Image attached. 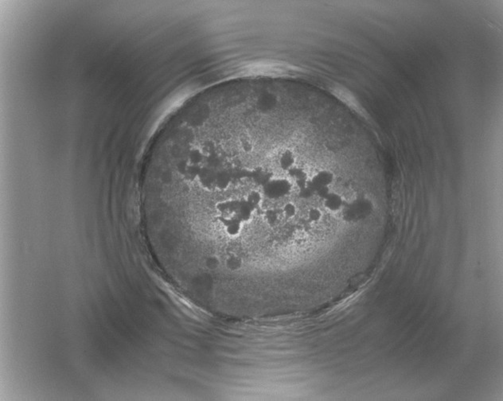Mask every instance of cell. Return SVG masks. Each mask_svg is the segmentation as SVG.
Returning <instances> with one entry per match:
<instances>
[{
  "label": "cell",
  "instance_id": "6da1fadb",
  "mask_svg": "<svg viewBox=\"0 0 503 401\" xmlns=\"http://www.w3.org/2000/svg\"><path fill=\"white\" fill-rule=\"evenodd\" d=\"M292 184L284 178H273L266 183L263 188V195L267 199L277 200L286 197L291 193Z\"/></svg>",
  "mask_w": 503,
  "mask_h": 401
},
{
  "label": "cell",
  "instance_id": "7a4b0ae2",
  "mask_svg": "<svg viewBox=\"0 0 503 401\" xmlns=\"http://www.w3.org/2000/svg\"><path fill=\"white\" fill-rule=\"evenodd\" d=\"M330 93H332L337 99L340 100L341 102L346 104V106L355 111L356 112H358L360 115L365 116L366 114V111L354 93H352L350 89H348L343 85H338V84L333 85L330 87Z\"/></svg>",
  "mask_w": 503,
  "mask_h": 401
},
{
  "label": "cell",
  "instance_id": "3957f363",
  "mask_svg": "<svg viewBox=\"0 0 503 401\" xmlns=\"http://www.w3.org/2000/svg\"><path fill=\"white\" fill-rule=\"evenodd\" d=\"M217 219L222 227L224 233L230 239L239 237L244 230L245 224L237 216H219Z\"/></svg>",
  "mask_w": 503,
  "mask_h": 401
},
{
  "label": "cell",
  "instance_id": "277c9868",
  "mask_svg": "<svg viewBox=\"0 0 503 401\" xmlns=\"http://www.w3.org/2000/svg\"><path fill=\"white\" fill-rule=\"evenodd\" d=\"M334 180V174L328 170H320L317 171L311 179H309V182L314 190L321 187H330Z\"/></svg>",
  "mask_w": 503,
  "mask_h": 401
},
{
  "label": "cell",
  "instance_id": "5b68a950",
  "mask_svg": "<svg viewBox=\"0 0 503 401\" xmlns=\"http://www.w3.org/2000/svg\"><path fill=\"white\" fill-rule=\"evenodd\" d=\"M345 202H346L344 195L336 193V192H330V195L323 200V204L326 210L330 212H340L343 207Z\"/></svg>",
  "mask_w": 503,
  "mask_h": 401
},
{
  "label": "cell",
  "instance_id": "8992f818",
  "mask_svg": "<svg viewBox=\"0 0 503 401\" xmlns=\"http://www.w3.org/2000/svg\"><path fill=\"white\" fill-rule=\"evenodd\" d=\"M240 200H222L216 204V209L219 212V216H236Z\"/></svg>",
  "mask_w": 503,
  "mask_h": 401
},
{
  "label": "cell",
  "instance_id": "52a82bcc",
  "mask_svg": "<svg viewBox=\"0 0 503 401\" xmlns=\"http://www.w3.org/2000/svg\"><path fill=\"white\" fill-rule=\"evenodd\" d=\"M255 212V209L253 208H252L244 199V200H240V204H239V206H238L236 216L246 225V224L251 223L252 220H253Z\"/></svg>",
  "mask_w": 503,
  "mask_h": 401
},
{
  "label": "cell",
  "instance_id": "ba28073f",
  "mask_svg": "<svg viewBox=\"0 0 503 401\" xmlns=\"http://www.w3.org/2000/svg\"><path fill=\"white\" fill-rule=\"evenodd\" d=\"M296 158L294 152L291 149H284L279 155L278 164L282 171L288 172L291 168L295 167Z\"/></svg>",
  "mask_w": 503,
  "mask_h": 401
},
{
  "label": "cell",
  "instance_id": "9c48e42d",
  "mask_svg": "<svg viewBox=\"0 0 503 401\" xmlns=\"http://www.w3.org/2000/svg\"><path fill=\"white\" fill-rule=\"evenodd\" d=\"M244 259L236 253H231L225 258L223 265L230 272H238L244 267Z\"/></svg>",
  "mask_w": 503,
  "mask_h": 401
},
{
  "label": "cell",
  "instance_id": "30bf717a",
  "mask_svg": "<svg viewBox=\"0 0 503 401\" xmlns=\"http://www.w3.org/2000/svg\"><path fill=\"white\" fill-rule=\"evenodd\" d=\"M231 177L228 171H219L215 174V190L224 191L228 189L231 184Z\"/></svg>",
  "mask_w": 503,
  "mask_h": 401
},
{
  "label": "cell",
  "instance_id": "8fae6325",
  "mask_svg": "<svg viewBox=\"0 0 503 401\" xmlns=\"http://www.w3.org/2000/svg\"><path fill=\"white\" fill-rule=\"evenodd\" d=\"M245 200L250 204L252 208H253L256 211L259 207L261 206L262 202H263V195L259 191L253 190L247 194Z\"/></svg>",
  "mask_w": 503,
  "mask_h": 401
},
{
  "label": "cell",
  "instance_id": "7c38bea8",
  "mask_svg": "<svg viewBox=\"0 0 503 401\" xmlns=\"http://www.w3.org/2000/svg\"><path fill=\"white\" fill-rule=\"evenodd\" d=\"M263 219L267 225L274 227L278 224L279 220V214L275 208H267L263 214Z\"/></svg>",
  "mask_w": 503,
  "mask_h": 401
},
{
  "label": "cell",
  "instance_id": "4fadbf2b",
  "mask_svg": "<svg viewBox=\"0 0 503 401\" xmlns=\"http://www.w3.org/2000/svg\"><path fill=\"white\" fill-rule=\"evenodd\" d=\"M297 212H298V208H297L295 203H285L282 207V213L285 216V218H294L296 216Z\"/></svg>",
  "mask_w": 503,
  "mask_h": 401
},
{
  "label": "cell",
  "instance_id": "5bb4252c",
  "mask_svg": "<svg viewBox=\"0 0 503 401\" xmlns=\"http://www.w3.org/2000/svg\"><path fill=\"white\" fill-rule=\"evenodd\" d=\"M289 175L292 178L295 182L301 181V180H305V179H308V176H307V174L306 173V171L303 169V168H300V167H295L291 168L290 171L287 172Z\"/></svg>",
  "mask_w": 503,
  "mask_h": 401
},
{
  "label": "cell",
  "instance_id": "9a60e30c",
  "mask_svg": "<svg viewBox=\"0 0 503 401\" xmlns=\"http://www.w3.org/2000/svg\"><path fill=\"white\" fill-rule=\"evenodd\" d=\"M240 145L242 151L246 153H251L253 151V143L252 141L251 138L244 134L240 137Z\"/></svg>",
  "mask_w": 503,
  "mask_h": 401
},
{
  "label": "cell",
  "instance_id": "2e32d148",
  "mask_svg": "<svg viewBox=\"0 0 503 401\" xmlns=\"http://www.w3.org/2000/svg\"><path fill=\"white\" fill-rule=\"evenodd\" d=\"M307 218H308L309 221L313 224H316V223L321 221L322 219V212L320 208H317V207H312L310 208L307 212Z\"/></svg>",
  "mask_w": 503,
  "mask_h": 401
},
{
  "label": "cell",
  "instance_id": "e0dca14e",
  "mask_svg": "<svg viewBox=\"0 0 503 401\" xmlns=\"http://www.w3.org/2000/svg\"><path fill=\"white\" fill-rule=\"evenodd\" d=\"M299 195L300 199H304V200H308V199L314 197L315 195V190L313 188L310 182H309L308 185L299 189Z\"/></svg>",
  "mask_w": 503,
  "mask_h": 401
}]
</instances>
